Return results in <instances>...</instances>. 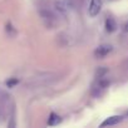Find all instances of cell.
Wrapping results in <instances>:
<instances>
[{"mask_svg": "<svg viewBox=\"0 0 128 128\" xmlns=\"http://www.w3.org/2000/svg\"><path fill=\"white\" fill-rule=\"evenodd\" d=\"M12 108L13 107L10 102V96L4 89L0 88V120L6 119Z\"/></svg>", "mask_w": 128, "mask_h": 128, "instance_id": "cell-2", "label": "cell"}, {"mask_svg": "<svg viewBox=\"0 0 128 128\" xmlns=\"http://www.w3.org/2000/svg\"><path fill=\"white\" fill-rule=\"evenodd\" d=\"M119 122H122V116H112V117H108L100 126L102 127H107V126H116L118 124Z\"/></svg>", "mask_w": 128, "mask_h": 128, "instance_id": "cell-7", "label": "cell"}, {"mask_svg": "<svg viewBox=\"0 0 128 128\" xmlns=\"http://www.w3.org/2000/svg\"><path fill=\"white\" fill-rule=\"evenodd\" d=\"M110 52H112V46H110V45L104 44V45L98 46V48L96 49L94 54H96V56H98V58H104V56H107Z\"/></svg>", "mask_w": 128, "mask_h": 128, "instance_id": "cell-6", "label": "cell"}, {"mask_svg": "<svg viewBox=\"0 0 128 128\" xmlns=\"http://www.w3.org/2000/svg\"><path fill=\"white\" fill-rule=\"evenodd\" d=\"M59 122H60L59 116H56L55 113H52V114H50V118L48 119V124H49V126H55V124H58Z\"/></svg>", "mask_w": 128, "mask_h": 128, "instance_id": "cell-9", "label": "cell"}, {"mask_svg": "<svg viewBox=\"0 0 128 128\" xmlns=\"http://www.w3.org/2000/svg\"><path fill=\"white\" fill-rule=\"evenodd\" d=\"M108 86H109V82H108L106 74H104V76H97L96 83H94V86H93V88H92L93 96H94V97L102 96V94L106 92V89L108 88Z\"/></svg>", "mask_w": 128, "mask_h": 128, "instance_id": "cell-4", "label": "cell"}, {"mask_svg": "<svg viewBox=\"0 0 128 128\" xmlns=\"http://www.w3.org/2000/svg\"><path fill=\"white\" fill-rule=\"evenodd\" d=\"M53 5L60 16H68L76 8L73 0H54Z\"/></svg>", "mask_w": 128, "mask_h": 128, "instance_id": "cell-3", "label": "cell"}, {"mask_svg": "<svg viewBox=\"0 0 128 128\" xmlns=\"http://www.w3.org/2000/svg\"><path fill=\"white\" fill-rule=\"evenodd\" d=\"M124 32H128V23L124 25Z\"/></svg>", "mask_w": 128, "mask_h": 128, "instance_id": "cell-11", "label": "cell"}, {"mask_svg": "<svg viewBox=\"0 0 128 128\" xmlns=\"http://www.w3.org/2000/svg\"><path fill=\"white\" fill-rule=\"evenodd\" d=\"M38 14L40 16L42 23L48 29H54L58 25V13L54 5H50L49 2H40L38 4Z\"/></svg>", "mask_w": 128, "mask_h": 128, "instance_id": "cell-1", "label": "cell"}, {"mask_svg": "<svg viewBox=\"0 0 128 128\" xmlns=\"http://www.w3.org/2000/svg\"><path fill=\"white\" fill-rule=\"evenodd\" d=\"M116 28H117V24H116L114 19L108 18V19L106 20V29H107V32L112 33V32H114V30H116Z\"/></svg>", "mask_w": 128, "mask_h": 128, "instance_id": "cell-8", "label": "cell"}, {"mask_svg": "<svg viewBox=\"0 0 128 128\" xmlns=\"http://www.w3.org/2000/svg\"><path fill=\"white\" fill-rule=\"evenodd\" d=\"M83 2H84V0H73L74 6H76V8H78V9H80V8H82V5H83Z\"/></svg>", "mask_w": 128, "mask_h": 128, "instance_id": "cell-10", "label": "cell"}, {"mask_svg": "<svg viewBox=\"0 0 128 128\" xmlns=\"http://www.w3.org/2000/svg\"><path fill=\"white\" fill-rule=\"evenodd\" d=\"M102 5H103L102 0H90L89 6H88V15L90 18L97 16L100 13V10H102Z\"/></svg>", "mask_w": 128, "mask_h": 128, "instance_id": "cell-5", "label": "cell"}]
</instances>
